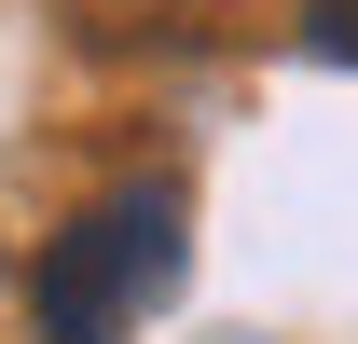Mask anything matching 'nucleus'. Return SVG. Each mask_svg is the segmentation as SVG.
<instances>
[{
    "label": "nucleus",
    "instance_id": "1",
    "mask_svg": "<svg viewBox=\"0 0 358 344\" xmlns=\"http://www.w3.org/2000/svg\"><path fill=\"white\" fill-rule=\"evenodd\" d=\"M193 275V193L179 179H124L83 220H55L28 261V331L42 344H124L152 303Z\"/></svg>",
    "mask_w": 358,
    "mask_h": 344
},
{
    "label": "nucleus",
    "instance_id": "2",
    "mask_svg": "<svg viewBox=\"0 0 358 344\" xmlns=\"http://www.w3.org/2000/svg\"><path fill=\"white\" fill-rule=\"evenodd\" d=\"M303 55H331V69H358V0H303Z\"/></svg>",
    "mask_w": 358,
    "mask_h": 344
},
{
    "label": "nucleus",
    "instance_id": "3",
    "mask_svg": "<svg viewBox=\"0 0 358 344\" xmlns=\"http://www.w3.org/2000/svg\"><path fill=\"white\" fill-rule=\"evenodd\" d=\"M124 14H166V0H124Z\"/></svg>",
    "mask_w": 358,
    "mask_h": 344
}]
</instances>
